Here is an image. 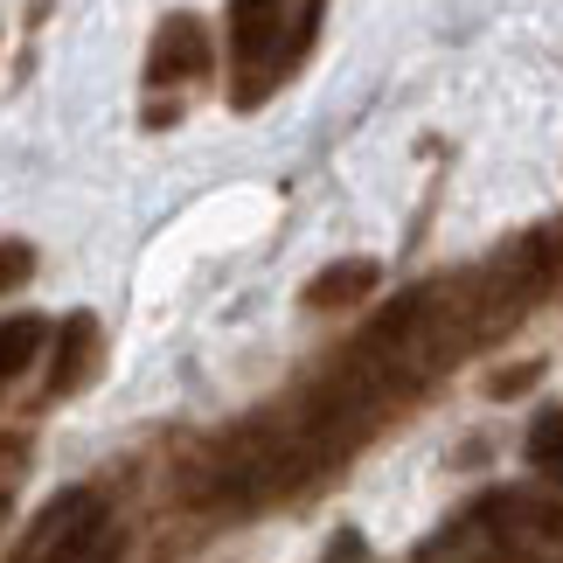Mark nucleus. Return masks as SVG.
Instances as JSON below:
<instances>
[{
	"label": "nucleus",
	"instance_id": "8",
	"mask_svg": "<svg viewBox=\"0 0 563 563\" xmlns=\"http://www.w3.org/2000/svg\"><path fill=\"white\" fill-rule=\"evenodd\" d=\"M42 341H49V320L42 313H8L0 320V389L21 383V369L42 355Z\"/></svg>",
	"mask_w": 563,
	"mask_h": 563
},
{
	"label": "nucleus",
	"instance_id": "4",
	"mask_svg": "<svg viewBox=\"0 0 563 563\" xmlns=\"http://www.w3.org/2000/svg\"><path fill=\"white\" fill-rule=\"evenodd\" d=\"M216 70V42H209V21L202 14H167L154 42H146V125H167L175 119V98H188L195 84H209Z\"/></svg>",
	"mask_w": 563,
	"mask_h": 563
},
{
	"label": "nucleus",
	"instance_id": "3",
	"mask_svg": "<svg viewBox=\"0 0 563 563\" xmlns=\"http://www.w3.org/2000/svg\"><path fill=\"white\" fill-rule=\"evenodd\" d=\"M133 529L125 508L112 501V487H63L56 501L35 508V522L21 529V543L8 550V563H119Z\"/></svg>",
	"mask_w": 563,
	"mask_h": 563
},
{
	"label": "nucleus",
	"instance_id": "7",
	"mask_svg": "<svg viewBox=\"0 0 563 563\" xmlns=\"http://www.w3.org/2000/svg\"><path fill=\"white\" fill-rule=\"evenodd\" d=\"M369 292H376L369 257H341V265H328L320 278H307V307L313 313H341V307H355V299H369Z\"/></svg>",
	"mask_w": 563,
	"mask_h": 563
},
{
	"label": "nucleus",
	"instance_id": "10",
	"mask_svg": "<svg viewBox=\"0 0 563 563\" xmlns=\"http://www.w3.org/2000/svg\"><path fill=\"white\" fill-rule=\"evenodd\" d=\"M29 278H35V251H29V244H14V236H0V299L21 292Z\"/></svg>",
	"mask_w": 563,
	"mask_h": 563
},
{
	"label": "nucleus",
	"instance_id": "1",
	"mask_svg": "<svg viewBox=\"0 0 563 563\" xmlns=\"http://www.w3.org/2000/svg\"><path fill=\"white\" fill-rule=\"evenodd\" d=\"M550 292H563V223L515 236L466 272L410 286L355 341H341L307 383H292L278 404L251 410L244 424L195 452V466H181V508L257 515L320 487L376 431L418 410L466 355L515 334Z\"/></svg>",
	"mask_w": 563,
	"mask_h": 563
},
{
	"label": "nucleus",
	"instance_id": "2",
	"mask_svg": "<svg viewBox=\"0 0 563 563\" xmlns=\"http://www.w3.org/2000/svg\"><path fill=\"white\" fill-rule=\"evenodd\" d=\"M328 0H230V104L257 112L313 56Z\"/></svg>",
	"mask_w": 563,
	"mask_h": 563
},
{
	"label": "nucleus",
	"instance_id": "11",
	"mask_svg": "<svg viewBox=\"0 0 563 563\" xmlns=\"http://www.w3.org/2000/svg\"><path fill=\"white\" fill-rule=\"evenodd\" d=\"M8 515H14V487L0 481V529H8Z\"/></svg>",
	"mask_w": 563,
	"mask_h": 563
},
{
	"label": "nucleus",
	"instance_id": "5",
	"mask_svg": "<svg viewBox=\"0 0 563 563\" xmlns=\"http://www.w3.org/2000/svg\"><path fill=\"white\" fill-rule=\"evenodd\" d=\"M418 563H563V556H550V550H536V543H522L515 529H501L494 515L473 501V515H460L439 543H431Z\"/></svg>",
	"mask_w": 563,
	"mask_h": 563
},
{
	"label": "nucleus",
	"instance_id": "6",
	"mask_svg": "<svg viewBox=\"0 0 563 563\" xmlns=\"http://www.w3.org/2000/svg\"><path fill=\"white\" fill-rule=\"evenodd\" d=\"M98 376V320L91 313H70L56 328V355H49V397H70Z\"/></svg>",
	"mask_w": 563,
	"mask_h": 563
},
{
	"label": "nucleus",
	"instance_id": "9",
	"mask_svg": "<svg viewBox=\"0 0 563 563\" xmlns=\"http://www.w3.org/2000/svg\"><path fill=\"white\" fill-rule=\"evenodd\" d=\"M522 452H529V466L543 473L550 487H563V410H543V418L529 424V439H522Z\"/></svg>",
	"mask_w": 563,
	"mask_h": 563
}]
</instances>
